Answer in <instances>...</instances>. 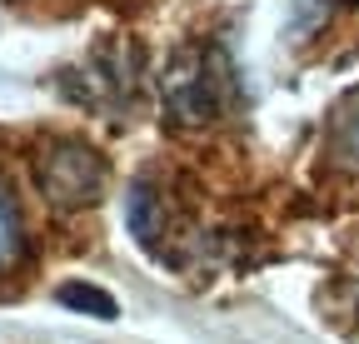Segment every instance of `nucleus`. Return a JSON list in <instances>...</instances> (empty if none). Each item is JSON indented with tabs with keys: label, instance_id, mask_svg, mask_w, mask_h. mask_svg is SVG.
Masks as SVG:
<instances>
[{
	"label": "nucleus",
	"instance_id": "nucleus-1",
	"mask_svg": "<svg viewBox=\"0 0 359 344\" xmlns=\"http://www.w3.org/2000/svg\"><path fill=\"white\" fill-rule=\"evenodd\" d=\"M224 90H230V65L219 60V50H185L165 75V100L180 120L219 115Z\"/></svg>",
	"mask_w": 359,
	"mask_h": 344
},
{
	"label": "nucleus",
	"instance_id": "nucleus-2",
	"mask_svg": "<svg viewBox=\"0 0 359 344\" xmlns=\"http://www.w3.org/2000/svg\"><path fill=\"white\" fill-rule=\"evenodd\" d=\"M35 175H40V190L50 195L55 205H95L100 190H105V165L95 150H85L75 140H60L40 155L35 165Z\"/></svg>",
	"mask_w": 359,
	"mask_h": 344
},
{
	"label": "nucleus",
	"instance_id": "nucleus-3",
	"mask_svg": "<svg viewBox=\"0 0 359 344\" xmlns=\"http://www.w3.org/2000/svg\"><path fill=\"white\" fill-rule=\"evenodd\" d=\"M25 254V225H20V205L11 195V185L0 180V275L15 270Z\"/></svg>",
	"mask_w": 359,
	"mask_h": 344
},
{
	"label": "nucleus",
	"instance_id": "nucleus-4",
	"mask_svg": "<svg viewBox=\"0 0 359 344\" xmlns=\"http://www.w3.org/2000/svg\"><path fill=\"white\" fill-rule=\"evenodd\" d=\"M65 305H90L100 319H110V315H115V305H110L105 294H95V289H65Z\"/></svg>",
	"mask_w": 359,
	"mask_h": 344
},
{
	"label": "nucleus",
	"instance_id": "nucleus-5",
	"mask_svg": "<svg viewBox=\"0 0 359 344\" xmlns=\"http://www.w3.org/2000/svg\"><path fill=\"white\" fill-rule=\"evenodd\" d=\"M344 145H349V150H354V155H359V125H354V130H349V135H344Z\"/></svg>",
	"mask_w": 359,
	"mask_h": 344
}]
</instances>
